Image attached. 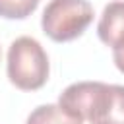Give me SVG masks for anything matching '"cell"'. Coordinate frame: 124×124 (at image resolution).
Masks as SVG:
<instances>
[{"label": "cell", "mask_w": 124, "mask_h": 124, "mask_svg": "<svg viewBox=\"0 0 124 124\" xmlns=\"http://www.w3.org/2000/svg\"><path fill=\"white\" fill-rule=\"evenodd\" d=\"M58 105L81 122L124 124V85L78 81L60 93Z\"/></svg>", "instance_id": "1"}, {"label": "cell", "mask_w": 124, "mask_h": 124, "mask_svg": "<svg viewBox=\"0 0 124 124\" xmlns=\"http://www.w3.org/2000/svg\"><path fill=\"white\" fill-rule=\"evenodd\" d=\"M8 78L23 91L41 89L48 79V56L33 37H17L8 50Z\"/></svg>", "instance_id": "2"}, {"label": "cell", "mask_w": 124, "mask_h": 124, "mask_svg": "<svg viewBox=\"0 0 124 124\" xmlns=\"http://www.w3.org/2000/svg\"><path fill=\"white\" fill-rule=\"evenodd\" d=\"M91 21L93 8L87 0H50L41 17L45 35L56 43L78 39Z\"/></svg>", "instance_id": "3"}, {"label": "cell", "mask_w": 124, "mask_h": 124, "mask_svg": "<svg viewBox=\"0 0 124 124\" xmlns=\"http://www.w3.org/2000/svg\"><path fill=\"white\" fill-rule=\"evenodd\" d=\"M97 35L112 50L124 46V2H110L105 6L97 25Z\"/></svg>", "instance_id": "4"}, {"label": "cell", "mask_w": 124, "mask_h": 124, "mask_svg": "<svg viewBox=\"0 0 124 124\" xmlns=\"http://www.w3.org/2000/svg\"><path fill=\"white\" fill-rule=\"evenodd\" d=\"M27 124H83L79 118L68 114L60 105H41L27 116Z\"/></svg>", "instance_id": "5"}, {"label": "cell", "mask_w": 124, "mask_h": 124, "mask_svg": "<svg viewBox=\"0 0 124 124\" xmlns=\"http://www.w3.org/2000/svg\"><path fill=\"white\" fill-rule=\"evenodd\" d=\"M39 0H0V16L8 19H23L35 12Z\"/></svg>", "instance_id": "6"}, {"label": "cell", "mask_w": 124, "mask_h": 124, "mask_svg": "<svg viewBox=\"0 0 124 124\" xmlns=\"http://www.w3.org/2000/svg\"><path fill=\"white\" fill-rule=\"evenodd\" d=\"M112 60H114L116 68L124 74V46H122V48H114V50H112Z\"/></svg>", "instance_id": "7"}]
</instances>
